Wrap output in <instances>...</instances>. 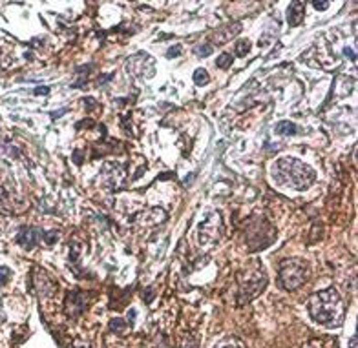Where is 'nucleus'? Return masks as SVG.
Masks as SVG:
<instances>
[{"mask_svg":"<svg viewBox=\"0 0 358 348\" xmlns=\"http://www.w3.org/2000/svg\"><path fill=\"white\" fill-rule=\"evenodd\" d=\"M309 266L302 259H283L278 270V283L283 290L290 292L302 286L307 281Z\"/></svg>","mask_w":358,"mask_h":348,"instance_id":"20e7f679","label":"nucleus"},{"mask_svg":"<svg viewBox=\"0 0 358 348\" xmlns=\"http://www.w3.org/2000/svg\"><path fill=\"white\" fill-rule=\"evenodd\" d=\"M276 131L280 135H298V126H296L295 122H289V121H281L276 124Z\"/></svg>","mask_w":358,"mask_h":348,"instance_id":"ddd939ff","label":"nucleus"},{"mask_svg":"<svg viewBox=\"0 0 358 348\" xmlns=\"http://www.w3.org/2000/svg\"><path fill=\"white\" fill-rule=\"evenodd\" d=\"M110 332L115 335H126L128 332H130V326H128V323H124L122 319H119V317H115V319H112L110 321Z\"/></svg>","mask_w":358,"mask_h":348,"instance_id":"f8f14e48","label":"nucleus"},{"mask_svg":"<svg viewBox=\"0 0 358 348\" xmlns=\"http://www.w3.org/2000/svg\"><path fill=\"white\" fill-rule=\"evenodd\" d=\"M11 276H13V272L9 270L8 266H0V286L8 285L9 279H11Z\"/></svg>","mask_w":358,"mask_h":348,"instance_id":"a211bd4d","label":"nucleus"},{"mask_svg":"<svg viewBox=\"0 0 358 348\" xmlns=\"http://www.w3.org/2000/svg\"><path fill=\"white\" fill-rule=\"evenodd\" d=\"M250 51V41H247V38H241V41L236 42V55L238 57H245V55Z\"/></svg>","mask_w":358,"mask_h":348,"instance_id":"dca6fc26","label":"nucleus"},{"mask_svg":"<svg viewBox=\"0 0 358 348\" xmlns=\"http://www.w3.org/2000/svg\"><path fill=\"white\" fill-rule=\"evenodd\" d=\"M267 286V276L259 262H252L238 274V303L247 304Z\"/></svg>","mask_w":358,"mask_h":348,"instance_id":"7ed1b4c3","label":"nucleus"},{"mask_svg":"<svg viewBox=\"0 0 358 348\" xmlns=\"http://www.w3.org/2000/svg\"><path fill=\"white\" fill-rule=\"evenodd\" d=\"M221 231H223L221 215H219L218 212H216V213H210L209 217L205 219V221L200 224V231H198V241H200V244H203V246H207V244L218 243L219 237H221Z\"/></svg>","mask_w":358,"mask_h":348,"instance_id":"423d86ee","label":"nucleus"},{"mask_svg":"<svg viewBox=\"0 0 358 348\" xmlns=\"http://www.w3.org/2000/svg\"><path fill=\"white\" fill-rule=\"evenodd\" d=\"M307 308L314 321L327 328H336L344 323L345 304L335 288H326L313 294L307 301Z\"/></svg>","mask_w":358,"mask_h":348,"instance_id":"f257e3e1","label":"nucleus"},{"mask_svg":"<svg viewBox=\"0 0 358 348\" xmlns=\"http://www.w3.org/2000/svg\"><path fill=\"white\" fill-rule=\"evenodd\" d=\"M50 93V88H35V95H48Z\"/></svg>","mask_w":358,"mask_h":348,"instance_id":"5701e85b","label":"nucleus"},{"mask_svg":"<svg viewBox=\"0 0 358 348\" xmlns=\"http://www.w3.org/2000/svg\"><path fill=\"white\" fill-rule=\"evenodd\" d=\"M209 81H210V77H209V73H207V69L200 68L194 71V82L198 86H205V84H209Z\"/></svg>","mask_w":358,"mask_h":348,"instance_id":"4468645a","label":"nucleus"},{"mask_svg":"<svg viewBox=\"0 0 358 348\" xmlns=\"http://www.w3.org/2000/svg\"><path fill=\"white\" fill-rule=\"evenodd\" d=\"M39 235L41 231L35 230V228H20L17 235V243L26 250H31L37 246V241H39Z\"/></svg>","mask_w":358,"mask_h":348,"instance_id":"9d476101","label":"nucleus"},{"mask_svg":"<svg viewBox=\"0 0 358 348\" xmlns=\"http://www.w3.org/2000/svg\"><path fill=\"white\" fill-rule=\"evenodd\" d=\"M349 348H356V335L351 337V343H349Z\"/></svg>","mask_w":358,"mask_h":348,"instance_id":"b1692460","label":"nucleus"},{"mask_svg":"<svg viewBox=\"0 0 358 348\" xmlns=\"http://www.w3.org/2000/svg\"><path fill=\"white\" fill-rule=\"evenodd\" d=\"M42 239H44V243L46 244H55L57 243V239H59V234H57V231L55 230H51V231H44V234H42Z\"/></svg>","mask_w":358,"mask_h":348,"instance_id":"6ab92c4d","label":"nucleus"},{"mask_svg":"<svg viewBox=\"0 0 358 348\" xmlns=\"http://www.w3.org/2000/svg\"><path fill=\"white\" fill-rule=\"evenodd\" d=\"M314 9H320V11H323V9L329 8V2H313Z\"/></svg>","mask_w":358,"mask_h":348,"instance_id":"4be33fe9","label":"nucleus"},{"mask_svg":"<svg viewBox=\"0 0 358 348\" xmlns=\"http://www.w3.org/2000/svg\"><path fill=\"white\" fill-rule=\"evenodd\" d=\"M152 59L148 53H137L132 57V60L126 64V68L132 69V73L134 75H137V77H145V79H150L152 75H154V68H146L145 62H148V60Z\"/></svg>","mask_w":358,"mask_h":348,"instance_id":"6e6552de","label":"nucleus"},{"mask_svg":"<svg viewBox=\"0 0 358 348\" xmlns=\"http://www.w3.org/2000/svg\"><path fill=\"white\" fill-rule=\"evenodd\" d=\"M181 51H183L181 46L176 44V46H172V48L167 51V57H168V59H176V57H179V55H181Z\"/></svg>","mask_w":358,"mask_h":348,"instance_id":"aec40b11","label":"nucleus"},{"mask_svg":"<svg viewBox=\"0 0 358 348\" xmlns=\"http://www.w3.org/2000/svg\"><path fill=\"white\" fill-rule=\"evenodd\" d=\"M194 53L198 55V57H209V55L212 53V44H207V42H203V44L196 46Z\"/></svg>","mask_w":358,"mask_h":348,"instance_id":"f3484780","label":"nucleus"},{"mask_svg":"<svg viewBox=\"0 0 358 348\" xmlns=\"http://www.w3.org/2000/svg\"><path fill=\"white\" fill-rule=\"evenodd\" d=\"M240 31H241V24H240V22L232 24V26L218 27V29L214 31V44H216V46L225 44V42H229V41L232 38V36H236Z\"/></svg>","mask_w":358,"mask_h":348,"instance_id":"1a4fd4ad","label":"nucleus"},{"mask_svg":"<svg viewBox=\"0 0 358 348\" xmlns=\"http://www.w3.org/2000/svg\"><path fill=\"white\" fill-rule=\"evenodd\" d=\"M219 348H245L243 344L240 343V341H236V339H231V341H227L225 344H221Z\"/></svg>","mask_w":358,"mask_h":348,"instance_id":"412c9836","label":"nucleus"},{"mask_svg":"<svg viewBox=\"0 0 358 348\" xmlns=\"http://www.w3.org/2000/svg\"><path fill=\"white\" fill-rule=\"evenodd\" d=\"M276 239V230L265 219H250L245 228V241L249 244L250 252L267 248Z\"/></svg>","mask_w":358,"mask_h":348,"instance_id":"39448f33","label":"nucleus"},{"mask_svg":"<svg viewBox=\"0 0 358 348\" xmlns=\"http://www.w3.org/2000/svg\"><path fill=\"white\" fill-rule=\"evenodd\" d=\"M272 177L280 184L290 186L292 190H307L316 181V173L311 166L295 157H281L272 166Z\"/></svg>","mask_w":358,"mask_h":348,"instance_id":"f03ea898","label":"nucleus"},{"mask_svg":"<svg viewBox=\"0 0 358 348\" xmlns=\"http://www.w3.org/2000/svg\"><path fill=\"white\" fill-rule=\"evenodd\" d=\"M216 66L221 69H227L232 66V55L231 53H221L218 57V60H216Z\"/></svg>","mask_w":358,"mask_h":348,"instance_id":"2eb2a0df","label":"nucleus"},{"mask_svg":"<svg viewBox=\"0 0 358 348\" xmlns=\"http://www.w3.org/2000/svg\"><path fill=\"white\" fill-rule=\"evenodd\" d=\"M86 303H88V299L81 290L70 292V294L66 295V303H64L66 304V316L77 319V317L86 310Z\"/></svg>","mask_w":358,"mask_h":348,"instance_id":"0eeeda50","label":"nucleus"},{"mask_svg":"<svg viewBox=\"0 0 358 348\" xmlns=\"http://www.w3.org/2000/svg\"><path fill=\"white\" fill-rule=\"evenodd\" d=\"M304 13H305V4L304 2H292L287 9V22H289L290 27H296L302 24L304 20Z\"/></svg>","mask_w":358,"mask_h":348,"instance_id":"9b49d317","label":"nucleus"},{"mask_svg":"<svg viewBox=\"0 0 358 348\" xmlns=\"http://www.w3.org/2000/svg\"><path fill=\"white\" fill-rule=\"evenodd\" d=\"M304 348H313V344H305V346Z\"/></svg>","mask_w":358,"mask_h":348,"instance_id":"393cba45","label":"nucleus"}]
</instances>
